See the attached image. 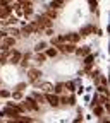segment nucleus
I'll return each mask as SVG.
<instances>
[{
  "mask_svg": "<svg viewBox=\"0 0 110 123\" xmlns=\"http://www.w3.org/2000/svg\"><path fill=\"white\" fill-rule=\"evenodd\" d=\"M0 96H2V98H9V92L7 91H0Z\"/></svg>",
  "mask_w": 110,
  "mask_h": 123,
  "instance_id": "obj_24",
  "label": "nucleus"
},
{
  "mask_svg": "<svg viewBox=\"0 0 110 123\" xmlns=\"http://www.w3.org/2000/svg\"><path fill=\"white\" fill-rule=\"evenodd\" d=\"M45 46H46V43H45V41H41V43H38V44H36V48H35V50L40 53L41 50H45Z\"/></svg>",
  "mask_w": 110,
  "mask_h": 123,
  "instance_id": "obj_14",
  "label": "nucleus"
},
{
  "mask_svg": "<svg viewBox=\"0 0 110 123\" xmlns=\"http://www.w3.org/2000/svg\"><path fill=\"white\" fill-rule=\"evenodd\" d=\"M14 43H15V39H14V38H5V39H4V46H2V48H9V46H12Z\"/></svg>",
  "mask_w": 110,
  "mask_h": 123,
  "instance_id": "obj_9",
  "label": "nucleus"
},
{
  "mask_svg": "<svg viewBox=\"0 0 110 123\" xmlns=\"http://www.w3.org/2000/svg\"><path fill=\"white\" fill-rule=\"evenodd\" d=\"M89 5H91V10L96 9V0H89Z\"/></svg>",
  "mask_w": 110,
  "mask_h": 123,
  "instance_id": "obj_21",
  "label": "nucleus"
},
{
  "mask_svg": "<svg viewBox=\"0 0 110 123\" xmlns=\"http://www.w3.org/2000/svg\"><path fill=\"white\" fill-rule=\"evenodd\" d=\"M12 98H15V99H19L21 98V92L17 91V92H14V94H12Z\"/></svg>",
  "mask_w": 110,
  "mask_h": 123,
  "instance_id": "obj_25",
  "label": "nucleus"
},
{
  "mask_svg": "<svg viewBox=\"0 0 110 123\" xmlns=\"http://www.w3.org/2000/svg\"><path fill=\"white\" fill-rule=\"evenodd\" d=\"M38 27H36V24H31V26H24L22 27V33L24 34H31V33H35Z\"/></svg>",
  "mask_w": 110,
  "mask_h": 123,
  "instance_id": "obj_6",
  "label": "nucleus"
},
{
  "mask_svg": "<svg viewBox=\"0 0 110 123\" xmlns=\"http://www.w3.org/2000/svg\"><path fill=\"white\" fill-rule=\"evenodd\" d=\"M41 75V72L40 70H36V68H31L29 70V80L31 82H35V80H38V77Z\"/></svg>",
  "mask_w": 110,
  "mask_h": 123,
  "instance_id": "obj_4",
  "label": "nucleus"
},
{
  "mask_svg": "<svg viewBox=\"0 0 110 123\" xmlns=\"http://www.w3.org/2000/svg\"><path fill=\"white\" fill-rule=\"evenodd\" d=\"M0 38H5V33H2V31H0Z\"/></svg>",
  "mask_w": 110,
  "mask_h": 123,
  "instance_id": "obj_26",
  "label": "nucleus"
},
{
  "mask_svg": "<svg viewBox=\"0 0 110 123\" xmlns=\"http://www.w3.org/2000/svg\"><path fill=\"white\" fill-rule=\"evenodd\" d=\"M62 91H64V84H57V86H55V92H57V94H60Z\"/></svg>",
  "mask_w": 110,
  "mask_h": 123,
  "instance_id": "obj_18",
  "label": "nucleus"
},
{
  "mask_svg": "<svg viewBox=\"0 0 110 123\" xmlns=\"http://www.w3.org/2000/svg\"><path fill=\"white\" fill-rule=\"evenodd\" d=\"M45 58H46L45 55H38V58H36V60L40 62V63H43V62H45Z\"/></svg>",
  "mask_w": 110,
  "mask_h": 123,
  "instance_id": "obj_22",
  "label": "nucleus"
},
{
  "mask_svg": "<svg viewBox=\"0 0 110 123\" xmlns=\"http://www.w3.org/2000/svg\"><path fill=\"white\" fill-rule=\"evenodd\" d=\"M93 31H95V27H93V26H86V27L81 29V34H79V36H86L88 33H93Z\"/></svg>",
  "mask_w": 110,
  "mask_h": 123,
  "instance_id": "obj_8",
  "label": "nucleus"
},
{
  "mask_svg": "<svg viewBox=\"0 0 110 123\" xmlns=\"http://www.w3.org/2000/svg\"><path fill=\"white\" fill-rule=\"evenodd\" d=\"M77 39H79V34H76V33H71V34H66V41H71V43H76Z\"/></svg>",
  "mask_w": 110,
  "mask_h": 123,
  "instance_id": "obj_7",
  "label": "nucleus"
},
{
  "mask_svg": "<svg viewBox=\"0 0 110 123\" xmlns=\"http://www.w3.org/2000/svg\"><path fill=\"white\" fill-rule=\"evenodd\" d=\"M22 108H24V110H31V111H38V110H40L38 104H36V101H35L33 98H26Z\"/></svg>",
  "mask_w": 110,
  "mask_h": 123,
  "instance_id": "obj_1",
  "label": "nucleus"
},
{
  "mask_svg": "<svg viewBox=\"0 0 110 123\" xmlns=\"http://www.w3.org/2000/svg\"><path fill=\"white\" fill-rule=\"evenodd\" d=\"M45 99L48 101V104H52V106H59V104H60L59 96H55V94H46V96H45Z\"/></svg>",
  "mask_w": 110,
  "mask_h": 123,
  "instance_id": "obj_3",
  "label": "nucleus"
},
{
  "mask_svg": "<svg viewBox=\"0 0 110 123\" xmlns=\"http://www.w3.org/2000/svg\"><path fill=\"white\" fill-rule=\"evenodd\" d=\"M93 58H95L93 55H88V56H86V60H84V65H86V67H89V65L93 63Z\"/></svg>",
  "mask_w": 110,
  "mask_h": 123,
  "instance_id": "obj_13",
  "label": "nucleus"
},
{
  "mask_svg": "<svg viewBox=\"0 0 110 123\" xmlns=\"http://www.w3.org/2000/svg\"><path fill=\"white\" fill-rule=\"evenodd\" d=\"M52 89H53V87H52L50 84H43V91H46V92H50Z\"/></svg>",
  "mask_w": 110,
  "mask_h": 123,
  "instance_id": "obj_19",
  "label": "nucleus"
},
{
  "mask_svg": "<svg viewBox=\"0 0 110 123\" xmlns=\"http://www.w3.org/2000/svg\"><path fill=\"white\" fill-rule=\"evenodd\" d=\"M55 55H57V50H55V48H50L48 51H46L45 56H55Z\"/></svg>",
  "mask_w": 110,
  "mask_h": 123,
  "instance_id": "obj_17",
  "label": "nucleus"
},
{
  "mask_svg": "<svg viewBox=\"0 0 110 123\" xmlns=\"http://www.w3.org/2000/svg\"><path fill=\"white\" fill-rule=\"evenodd\" d=\"M62 2H64V0H52V7H55V9H59V7L62 5Z\"/></svg>",
  "mask_w": 110,
  "mask_h": 123,
  "instance_id": "obj_16",
  "label": "nucleus"
},
{
  "mask_svg": "<svg viewBox=\"0 0 110 123\" xmlns=\"http://www.w3.org/2000/svg\"><path fill=\"white\" fill-rule=\"evenodd\" d=\"M10 12V7H7V5H2L0 7V17H5V15Z\"/></svg>",
  "mask_w": 110,
  "mask_h": 123,
  "instance_id": "obj_10",
  "label": "nucleus"
},
{
  "mask_svg": "<svg viewBox=\"0 0 110 123\" xmlns=\"http://www.w3.org/2000/svg\"><path fill=\"white\" fill-rule=\"evenodd\" d=\"M77 55H89V48H79V50H74Z\"/></svg>",
  "mask_w": 110,
  "mask_h": 123,
  "instance_id": "obj_11",
  "label": "nucleus"
},
{
  "mask_svg": "<svg viewBox=\"0 0 110 123\" xmlns=\"http://www.w3.org/2000/svg\"><path fill=\"white\" fill-rule=\"evenodd\" d=\"M5 2H9V0H5Z\"/></svg>",
  "mask_w": 110,
  "mask_h": 123,
  "instance_id": "obj_28",
  "label": "nucleus"
},
{
  "mask_svg": "<svg viewBox=\"0 0 110 123\" xmlns=\"http://www.w3.org/2000/svg\"><path fill=\"white\" fill-rule=\"evenodd\" d=\"M95 113H96V115H102V113H103V110H102L100 106H96V108H95Z\"/></svg>",
  "mask_w": 110,
  "mask_h": 123,
  "instance_id": "obj_23",
  "label": "nucleus"
},
{
  "mask_svg": "<svg viewBox=\"0 0 110 123\" xmlns=\"http://www.w3.org/2000/svg\"><path fill=\"white\" fill-rule=\"evenodd\" d=\"M33 99H36L38 103H43V101H45V98H43L41 94H38V92H35V94H33Z\"/></svg>",
  "mask_w": 110,
  "mask_h": 123,
  "instance_id": "obj_15",
  "label": "nucleus"
},
{
  "mask_svg": "<svg viewBox=\"0 0 110 123\" xmlns=\"http://www.w3.org/2000/svg\"><path fill=\"white\" fill-rule=\"evenodd\" d=\"M22 12H24V15H31L33 9H31V5H29V4H26V5H24V10H22Z\"/></svg>",
  "mask_w": 110,
  "mask_h": 123,
  "instance_id": "obj_12",
  "label": "nucleus"
},
{
  "mask_svg": "<svg viewBox=\"0 0 110 123\" xmlns=\"http://www.w3.org/2000/svg\"><path fill=\"white\" fill-rule=\"evenodd\" d=\"M22 58V55L19 51H12V56H10V63H19Z\"/></svg>",
  "mask_w": 110,
  "mask_h": 123,
  "instance_id": "obj_5",
  "label": "nucleus"
},
{
  "mask_svg": "<svg viewBox=\"0 0 110 123\" xmlns=\"http://www.w3.org/2000/svg\"><path fill=\"white\" fill-rule=\"evenodd\" d=\"M50 26H52V19L46 17V15H43V17L38 19V22H36V27L38 29H46V27H50Z\"/></svg>",
  "mask_w": 110,
  "mask_h": 123,
  "instance_id": "obj_2",
  "label": "nucleus"
},
{
  "mask_svg": "<svg viewBox=\"0 0 110 123\" xmlns=\"http://www.w3.org/2000/svg\"><path fill=\"white\" fill-rule=\"evenodd\" d=\"M2 22H4V24H14V22H15V19H14V17H9L7 21H2Z\"/></svg>",
  "mask_w": 110,
  "mask_h": 123,
  "instance_id": "obj_20",
  "label": "nucleus"
},
{
  "mask_svg": "<svg viewBox=\"0 0 110 123\" xmlns=\"http://www.w3.org/2000/svg\"><path fill=\"white\" fill-rule=\"evenodd\" d=\"M0 63H4V56H0Z\"/></svg>",
  "mask_w": 110,
  "mask_h": 123,
  "instance_id": "obj_27",
  "label": "nucleus"
}]
</instances>
